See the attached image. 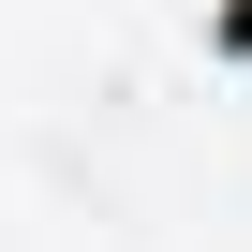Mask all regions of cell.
I'll return each mask as SVG.
<instances>
[{"mask_svg": "<svg viewBox=\"0 0 252 252\" xmlns=\"http://www.w3.org/2000/svg\"><path fill=\"white\" fill-rule=\"evenodd\" d=\"M208 60H252V0H208Z\"/></svg>", "mask_w": 252, "mask_h": 252, "instance_id": "obj_1", "label": "cell"}]
</instances>
